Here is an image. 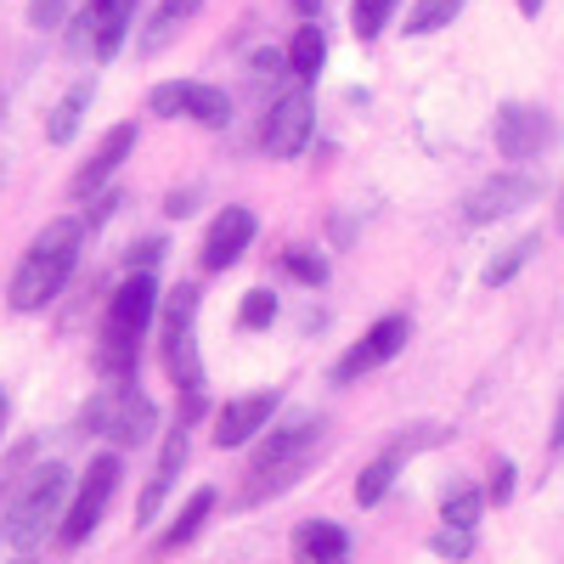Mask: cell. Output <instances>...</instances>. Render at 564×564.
<instances>
[{"label": "cell", "mask_w": 564, "mask_h": 564, "mask_svg": "<svg viewBox=\"0 0 564 564\" xmlns=\"http://www.w3.org/2000/svg\"><path fill=\"white\" fill-rule=\"evenodd\" d=\"M193 209H198V193H193V186H186V193H170V198H164V215H170V220L193 215Z\"/></svg>", "instance_id": "d6a6232c"}, {"label": "cell", "mask_w": 564, "mask_h": 564, "mask_svg": "<svg viewBox=\"0 0 564 564\" xmlns=\"http://www.w3.org/2000/svg\"><path fill=\"white\" fill-rule=\"evenodd\" d=\"M215 502H220V497H215V486H198L193 497H186V508L175 513V525L159 536V553H181L186 542H193V536L204 531V520L215 513Z\"/></svg>", "instance_id": "ffe728a7"}, {"label": "cell", "mask_w": 564, "mask_h": 564, "mask_svg": "<svg viewBox=\"0 0 564 564\" xmlns=\"http://www.w3.org/2000/svg\"><path fill=\"white\" fill-rule=\"evenodd\" d=\"M186 430H193V423H181V417H175V430L164 435L159 468H153L148 491H141V502H135V525H153V520H159V508H164V497H170V486L181 480V468H186V452H193V441H186Z\"/></svg>", "instance_id": "e0dca14e"}, {"label": "cell", "mask_w": 564, "mask_h": 564, "mask_svg": "<svg viewBox=\"0 0 564 564\" xmlns=\"http://www.w3.org/2000/svg\"><path fill=\"white\" fill-rule=\"evenodd\" d=\"M430 547H435L441 558H452V564H457V558H468V553H475V531H463V525H441Z\"/></svg>", "instance_id": "f546056e"}, {"label": "cell", "mask_w": 564, "mask_h": 564, "mask_svg": "<svg viewBox=\"0 0 564 564\" xmlns=\"http://www.w3.org/2000/svg\"><path fill=\"white\" fill-rule=\"evenodd\" d=\"M12 564H34V558H29V553H23V558H12Z\"/></svg>", "instance_id": "f35d334b"}, {"label": "cell", "mask_w": 564, "mask_h": 564, "mask_svg": "<svg viewBox=\"0 0 564 564\" xmlns=\"http://www.w3.org/2000/svg\"><path fill=\"white\" fill-rule=\"evenodd\" d=\"M406 339H412V316H401V311H390V316H379L367 327V334L339 356V367H334V384H356L361 372H372V367H384V361H395L401 350H406Z\"/></svg>", "instance_id": "ba28073f"}, {"label": "cell", "mask_w": 564, "mask_h": 564, "mask_svg": "<svg viewBox=\"0 0 564 564\" xmlns=\"http://www.w3.org/2000/svg\"><path fill=\"white\" fill-rule=\"evenodd\" d=\"M135 124L124 119V124H113L102 141H97V148H90V159L74 170V186H68V193L74 198H97V193H108V181H113V170L130 159V148H135Z\"/></svg>", "instance_id": "2e32d148"}, {"label": "cell", "mask_w": 564, "mask_h": 564, "mask_svg": "<svg viewBox=\"0 0 564 564\" xmlns=\"http://www.w3.org/2000/svg\"><path fill=\"white\" fill-rule=\"evenodd\" d=\"M486 497H491L497 508H502V502H513V463H508V457H497V463H491V486H486Z\"/></svg>", "instance_id": "1f68e13d"}, {"label": "cell", "mask_w": 564, "mask_h": 564, "mask_svg": "<svg viewBox=\"0 0 564 564\" xmlns=\"http://www.w3.org/2000/svg\"><path fill=\"white\" fill-rule=\"evenodd\" d=\"M395 7H401V0H356V7H350V29H356V40H379Z\"/></svg>", "instance_id": "83f0119b"}, {"label": "cell", "mask_w": 564, "mask_h": 564, "mask_svg": "<svg viewBox=\"0 0 564 564\" xmlns=\"http://www.w3.org/2000/svg\"><path fill=\"white\" fill-rule=\"evenodd\" d=\"M85 220L63 215V220H45V231L23 249L12 282H7V305L12 311H45L63 289H68V276L79 265V243H85Z\"/></svg>", "instance_id": "6da1fadb"}, {"label": "cell", "mask_w": 564, "mask_h": 564, "mask_svg": "<svg viewBox=\"0 0 564 564\" xmlns=\"http://www.w3.org/2000/svg\"><path fill=\"white\" fill-rule=\"evenodd\" d=\"M130 23H135V0H90L68 40H74V52H90L97 63H108V57H119Z\"/></svg>", "instance_id": "7c38bea8"}, {"label": "cell", "mask_w": 564, "mask_h": 564, "mask_svg": "<svg viewBox=\"0 0 564 564\" xmlns=\"http://www.w3.org/2000/svg\"><path fill=\"white\" fill-rule=\"evenodd\" d=\"M289 7H294L300 18H316V12H322V0H289Z\"/></svg>", "instance_id": "e575fe53"}, {"label": "cell", "mask_w": 564, "mask_h": 564, "mask_svg": "<svg viewBox=\"0 0 564 564\" xmlns=\"http://www.w3.org/2000/svg\"><path fill=\"white\" fill-rule=\"evenodd\" d=\"M542 198V181L536 175H491V181H480L475 193L463 198V220L468 226H491V220H508L513 209H525V204H536Z\"/></svg>", "instance_id": "4fadbf2b"}, {"label": "cell", "mask_w": 564, "mask_h": 564, "mask_svg": "<svg viewBox=\"0 0 564 564\" xmlns=\"http://www.w3.org/2000/svg\"><path fill=\"white\" fill-rule=\"evenodd\" d=\"M520 12L525 18H542V0H520Z\"/></svg>", "instance_id": "d590c367"}, {"label": "cell", "mask_w": 564, "mask_h": 564, "mask_svg": "<svg viewBox=\"0 0 564 564\" xmlns=\"http://www.w3.org/2000/svg\"><path fill=\"white\" fill-rule=\"evenodd\" d=\"M491 135H497V153L513 159V164H525L536 153L553 148V113L531 108V102H502L497 119H491Z\"/></svg>", "instance_id": "30bf717a"}, {"label": "cell", "mask_w": 564, "mask_h": 564, "mask_svg": "<svg viewBox=\"0 0 564 564\" xmlns=\"http://www.w3.org/2000/svg\"><path fill=\"white\" fill-rule=\"evenodd\" d=\"M254 231H260L254 209H243V204H226V209L209 220V231H204L198 265H204V271H226V265H238V260H243V249L254 243Z\"/></svg>", "instance_id": "5bb4252c"}, {"label": "cell", "mask_w": 564, "mask_h": 564, "mask_svg": "<svg viewBox=\"0 0 564 564\" xmlns=\"http://www.w3.org/2000/svg\"><path fill=\"white\" fill-rule=\"evenodd\" d=\"M119 475H124L119 452L90 457L85 480L74 486V502H68V513H63V531H57V542H63V547H79L90 531L102 525V513H108V502H113V491H119Z\"/></svg>", "instance_id": "52a82bcc"}, {"label": "cell", "mask_w": 564, "mask_h": 564, "mask_svg": "<svg viewBox=\"0 0 564 564\" xmlns=\"http://www.w3.org/2000/svg\"><path fill=\"white\" fill-rule=\"evenodd\" d=\"M536 249H542V238L531 231V238H520V243H508L502 254H491V265H486V289H502V282H513L531 260H536Z\"/></svg>", "instance_id": "d4e9b609"}, {"label": "cell", "mask_w": 564, "mask_h": 564, "mask_svg": "<svg viewBox=\"0 0 564 564\" xmlns=\"http://www.w3.org/2000/svg\"><path fill=\"white\" fill-rule=\"evenodd\" d=\"M311 124H316V102L305 90H289L265 108V124H260V148L271 159H300L305 141H311Z\"/></svg>", "instance_id": "8fae6325"}, {"label": "cell", "mask_w": 564, "mask_h": 564, "mask_svg": "<svg viewBox=\"0 0 564 564\" xmlns=\"http://www.w3.org/2000/svg\"><path fill=\"white\" fill-rule=\"evenodd\" d=\"M558 231H564V198H558Z\"/></svg>", "instance_id": "74e56055"}, {"label": "cell", "mask_w": 564, "mask_h": 564, "mask_svg": "<svg viewBox=\"0 0 564 564\" xmlns=\"http://www.w3.org/2000/svg\"><path fill=\"white\" fill-rule=\"evenodd\" d=\"M322 63H327V34L305 18V23H300V34H294V45H289V68H294V79H305V85H311V79L322 74Z\"/></svg>", "instance_id": "cb8c5ba5"}, {"label": "cell", "mask_w": 564, "mask_h": 564, "mask_svg": "<svg viewBox=\"0 0 564 564\" xmlns=\"http://www.w3.org/2000/svg\"><path fill=\"white\" fill-rule=\"evenodd\" d=\"M68 7H74V0H29V23L34 29H57L68 18Z\"/></svg>", "instance_id": "4dcf8cb0"}, {"label": "cell", "mask_w": 564, "mask_h": 564, "mask_svg": "<svg viewBox=\"0 0 564 564\" xmlns=\"http://www.w3.org/2000/svg\"><path fill=\"white\" fill-rule=\"evenodd\" d=\"M7 412H12V401H7V390H0V430H7Z\"/></svg>", "instance_id": "8d00e7d4"}, {"label": "cell", "mask_w": 564, "mask_h": 564, "mask_svg": "<svg viewBox=\"0 0 564 564\" xmlns=\"http://www.w3.org/2000/svg\"><path fill=\"white\" fill-rule=\"evenodd\" d=\"M90 102H97V85H90V79H74L63 97H57L52 119H45V135H52V141H74V135H79V119L90 113Z\"/></svg>", "instance_id": "44dd1931"}, {"label": "cell", "mask_w": 564, "mask_h": 564, "mask_svg": "<svg viewBox=\"0 0 564 564\" xmlns=\"http://www.w3.org/2000/svg\"><path fill=\"white\" fill-rule=\"evenodd\" d=\"M153 311H159V271H130L113 289L108 316H102V334H97L102 379H130V372H135L141 339H148V327H153Z\"/></svg>", "instance_id": "7a4b0ae2"}, {"label": "cell", "mask_w": 564, "mask_h": 564, "mask_svg": "<svg viewBox=\"0 0 564 564\" xmlns=\"http://www.w3.org/2000/svg\"><path fill=\"white\" fill-rule=\"evenodd\" d=\"M327 435V423L316 412H300V417H282L276 430L260 441L254 463H249V486H243V502H265L276 491H289L294 480H305V468L316 463V446Z\"/></svg>", "instance_id": "3957f363"}, {"label": "cell", "mask_w": 564, "mask_h": 564, "mask_svg": "<svg viewBox=\"0 0 564 564\" xmlns=\"http://www.w3.org/2000/svg\"><path fill=\"white\" fill-rule=\"evenodd\" d=\"M198 7H204V0H159V12H153V23L148 29H141V57H159L164 52V45L186 29V23H193L198 18Z\"/></svg>", "instance_id": "d6986e66"}, {"label": "cell", "mask_w": 564, "mask_h": 564, "mask_svg": "<svg viewBox=\"0 0 564 564\" xmlns=\"http://www.w3.org/2000/svg\"><path fill=\"white\" fill-rule=\"evenodd\" d=\"M276 406H282V395H276V390H260V395H238V401H226V406L215 412V446H220V452L249 446L260 430H271Z\"/></svg>", "instance_id": "9a60e30c"}, {"label": "cell", "mask_w": 564, "mask_h": 564, "mask_svg": "<svg viewBox=\"0 0 564 564\" xmlns=\"http://www.w3.org/2000/svg\"><path fill=\"white\" fill-rule=\"evenodd\" d=\"M294 553H300V564H350V536L334 520H300Z\"/></svg>", "instance_id": "ac0fdd59"}, {"label": "cell", "mask_w": 564, "mask_h": 564, "mask_svg": "<svg viewBox=\"0 0 564 564\" xmlns=\"http://www.w3.org/2000/svg\"><path fill=\"white\" fill-rule=\"evenodd\" d=\"M463 12V0H412L406 7V34H435Z\"/></svg>", "instance_id": "4316f807"}, {"label": "cell", "mask_w": 564, "mask_h": 564, "mask_svg": "<svg viewBox=\"0 0 564 564\" xmlns=\"http://www.w3.org/2000/svg\"><path fill=\"white\" fill-rule=\"evenodd\" d=\"M164 367L181 395H204V356H198V289L181 282L164 305Z\"/></svg>", "instance_id": "8992f818"}, {"label": "cell", "mask_w": 564, "mask_h": 564, "mask_svg": "<svg viewBox=\"0 0 564 564\" xmlns=\"http://www.w3.org/2000/svg\"><path fill=\"white\" fill-rule=\"evenodd\" d=\"M282 271H289L294 282H305V289H322L327 282V254L311 249V243H294V249H282Z\"/></svg>", "instance_id": "484cf974"}, {"label": "cell", "mask_w": 564, "mask_h": 564, "mask_svg": "<svg viewBox=\"0 0 564 564\" xmlns=\"http://www.w3.org/2000/svg\"><path fill=\"white\" fill-rule=\"evenodd\" d=\"M68 491H74V480H68L63 463L34 468L18 491H7V513H0V536H7V547L29 553V547H40L52 531H63V513H68V502H74Z\"/></svg>", "instance_id": "277c9868"}, {"label": "cell", "mask_w": 564, "mask_h": 564, "mask_svg": "<svg viewBox=\"0 0 564 564\" xmlns=\"http://www.w3.org/2000/svg\"><path fill=\"white\" fill-rule=\"evenodd\" d=\"M148 108L159 119H198L209 130H220L231 119V97L215 90V85H204V79H164V85H153Z\"/></svg>", "instance_id": "9c48e42d"}, {"label": "cell", "mask_w": 564, "mask_h": 564, "mask_svg": "<svg viewBox=\"0 0 564 564\" xmlns=\"http://www.w3.org/2000/svg\"><path fill=\"white\" fill-rule=\"evenodd\" d=\"M553 452H564V395H558V412H553Z\"/></svg>", "instance_id": "836d02e7"}, {"label": "cell", "mask_w": 564, "mask_h": 564, "mask_svg": "<svg viewBox=\"0 0 564 564\" xmlns=\"http://www.w3.org/2000/svg\"><path fill=\"white\" fill-rule=\"evenodd\" d=\"M486 491L480 486H468V480H452L446 486V497H441V520L446 525H463V531H475L480 525V513H486Z\"/></svg>", "instance_id": "603a6c76"}, {"label": "cell", "mask_w": 564, "mask_h": 564, "mask_svg": "<svg viewBox=\"0 0 564 564\" xmlns=\"http://www.w3.org/2000/svg\"><path fill=\"white\" fill-rule=\"evenodd\" d=\"M276 311H282V305H276L271 289H249L243 305H238V327H249V334H265V327L276 322Z\"/></svg>", "instance_id": "f1b7e54d"}, {"label": "cell", "mask_w": 564, "mask_h": 564, "mask_svg": "<svg viewBox=\"0 0 564 564\" xmlns=\"http://www.w3.org/2000/svg\"><path fill=\"white\" fill-rule=\"evenodd\" d=\"M412 452L406 446H384L379 457H372L367 468H361V475H356V502L361 508H372V502H384V491L395 486V475H401V463H406Z\"/></svg>", "instance_id": "7402d4cb"}, {"label": "cell", "mask_w": 564, "mask_h": 564, "mask_svg": "<svg viewBox=\"0 0 564 564\" xmlns=\"http://www.w3.org/2000/svg\"><path fill=\"white\" fill-rule=\"evenodd\" d=\"M79 423H85V435H108L113 446H148L159 430V406L130 372V379H108V390L85 406Z\"/></svg>", "instance_id": "5b68a950"}]
</instances>
